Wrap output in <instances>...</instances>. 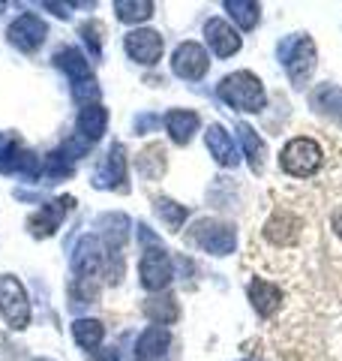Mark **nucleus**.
Returning a JSON list of instances; mask_svg holds the SVG:
<instances>
[{"mask_svg":"<svg viewBox=\"0 0 342 361\" xmlns=\"http://www.w3.org/2000/svg\"><path fill=\"white\" fill-rule=\"evenodd\" d=\"M216 94L225 106H232L237 111H261L267 103V94H265V85H261V78L253 75V73H232L225 75L220 87H216Z\"/></svg>","mask_w":342,"mask_h":361,"instance_id":"1","label":"nucleus"},{"mask_svg":"<svg viewBox=\"0 0 342 361\" xmlns=\"http://www.w3.org/2000/svg\"><path fill=\"white\" fill-rule=\"evenodd\" d=\"M279 61L285 63L294 87H306V82L315 73V42L306 33H294V37L279 42Z\"/></svg>","mask_w":342,"mask_h":361,"instance_id":"2","label":"nucleus"},{"mask_svg":"<svg viewBox=\"0 0 342 361\" xmlns=\"http://www.w3.org/2000/svg\"><path fill=\"white\" fill-rule=\"evenodd\" d=\"M322 157H324L322 154V145H318L315 139L298 135V139H291L282 148L279 166L289 175H294V178H306V175H315L318 172V166H322Z\"/></svg>","mask_w":342,"mask_h":361,"instance_id":"3","label":"nucleus"},{"mask_svg":"<svg viewBox=\"0 0 342 361\" xmlns=\"http://www.w3.org/2000/svg\"><path fill=\"white\" fill-rule=\"evenodd\" d=\"M0 316L9 329H27L30 325V301H27V292L21 286V280L13 274H4L0 277Z\"/></svg>","mask_w":342,"mask_h":361,"instance_id":"4","label":"nucleus"},{"mask_svg":"<svg viewBox=\"0 0 342 361\" xmlns=\"http://www.w3.org/2000/svg\"><path fill=\"white\" fill-rule=\"evenodd\" d=\"M192 241H196L201 250H208L213 256H228L234 253V244H237V235H234V226L232 223H222V220H198L192 226Z\"/></svg>","mask_w":342,"mask_h":361,"instance_id":"5","label":"nucleus"},{"mask_svg":"<svg viewBox=\"0 0 342 361\" xmlns=\"http://www.w3.org/2000/svg\"><path fill=\"white\" fill-rule=\"evenodd\" d=\"M139 274H141L144 289L163 292L171 283V277H175V265H171V259L163 247H144V256L139 262Z\"/></svg>","mask_w":342,"mask_h":361,"instance_id":"6","label":"nucleus"},{"mask_svg":"<svg viewBox=\"0 0 342 361\" xmlns=\"http://www.w3.org/2000/svg\"><path fill=\"white\" fill-rule=\"evenodd\" d=\"M208 66H210V58L198 42H180L175 54H171V70H175V75L186 78V82H198L208 73Z\"/></svg>","mask_w":342,"mask_h":361,"instance_id":"7","label":"nucleus"},{"mask_svg":"<svg viewBox=\"0 0 342 361\" xmlns=\"http://www.w3.org/2000/svg\"><path fill=\"white\" fill-rule=\"evenodd\" d=\"M6 37L18 51H37L39 45L45 42V37H49V27H45V21L39 16L25 13V16H18L13 25H9Z\"/></svg>","mask_w":342,"mask_h":361,"instance_id":"8","label":"nucleus"},{"mask_svg":"<svg viewBox=\"0 0 342 361\" xmlns=\"http://www.w3.org/2000/svg\"><path fill=\"white\" fill-rule=\"evenodd\" d=\"M123 49H127V54L135 63L153 66L159 58H163V37H159L156 30H151V27H139V30L127 33Z\"/></svg>","mask_w":342,"mask_h":361,"instance_id":"9","label":"nucleus"},{"mask_svg":"<svg viewBox=\"0 0 342 361\" xmlns=\"http://www.w3.org/2000/svg\"><path fill=\"white\" fill-rule=\"evenodd\" d=\"M127 151H123V145H111L108 157L99 163V169L94 172V187L99 190H127Z\"/></svg>","mask_w":342,"mask_h":361,"instance_id":"10","label":"nucleus"},{"mask_svg":"<svg viewBox=\"0 0 342 361\" xmlns=\"http://www.w3.org/2000/svg\"><path fill=\"white\" fill-rule=\"evenodd\" d=\"M75 205V199L72 196H63V199H54V202H45V205L33 214L30 217V232L37 235V238H49V235L57 232V226L63 223L66 217V211H70Z\"/></svg>","mask_w":342,"mask_h":361,"instance_id":"11","label":"nucleus"},{"mask_svg":"<svg viewBox=\"0 0 342 361\" xmlns=\"http://www.w3.org/2000/svg\"><path fill=\"white\" fill-rule=\"evenodd\" d=\"M102 265H106V250H102L99 238L96 235H84L72 253V271L78 277H94L96 271H102Z\"/></svg>","mask_w":342,"mask_h":361,"instance_id":"12","label":"nucleus"},{"mask_svg":"<svg viewBox=\"0 0 342 361\" xmlns=\"http://www.w3.org/2000/svg\"><path fill=\"white\" fill-rule=\"evenodd\" d=\"M204 37H208V45L216 58H232V54L241 51V37H237V30L222 18H210L208 25H204Z\"/></svg>","mask_w":342,"mask_h":361,"instance_id":"13","label":"nucleus"},{"mask_svg":"<svg viewBox=\"0 0 342 361\" xmlns=\"http://www.w3.org/2000/svg\"><path fill=\"white\" fill-rule=\"evenodd\" d=\"M0 172L37 178L39 175V160H37V154H30L27 148H21L18 142H13V145L4 148V154H0Z\"/></svg>","mask_w":342,"mask_h":361,"instance_id":"14","label":"nucleus"},{"mask_svg":"<svg viewBox=\"0 0 342 361\" xmlns=\"http://www.w3.org/2000/svg\"><path fill=\"white\" fill-rule=\"evenodd\" d=\"M204 142H208V151H210V157H213V160L220 163V166L232 169V166L241 163V157H237V148H234V139L225 133L222 123H210L208 133H204Z\"/></svg>","mask_w":342,"mask_h":361,"instance_id":"15","label":"nucleus"},{"mask_svg":"<svg viewBox=\"0 0 342 361\" xmlns=\"http://www.w3.org/2000/svg\"><path fill=\"white\" fill-rule=\"evenodd\" d=\"M168 343H171L168 329H163V325H151V329H144L141 337L135 341V358L139 361H159L165 355Z\"/></svg>","mask_w":342,"mask_h":361,"instance_id":"16","label":"nucleus"},{"mask_svg":"<svg viewBox=\"0 0 342 361\" xmlns=\"http://www.w3.org/2000/svg\"><path fill=\"white\" fill-rule=\"evenodd\" d=\"M249 301H253V307H255V313L258 316H273L279 310V304H282V289L279 286H273V283H267V280H261V277H255L253 283H249Z\"/></svg>","mask_w":342,"mask_h":361,"instance_id":"17","label":"nucleus"},{"mask_svg":"<svg viewBox=\"0 0 342 361\" xmlns=\"http://www.w3.org/2000/svg\"><path fill=\"white\" fill-rule=\"evenodd\" d=\"M198 123L201 121H198L196 111H186V109H171L165 115V130L177 145H186L192 135L198 133Z\"/></svg>","mask_w":342,"mask_h":361,"instance_id":"18","label":"nucleus"},{"mask_svg":"<svg viewBox=\"0 0 342 361\" xmlns=\"http://www.w3.org/2000/svg\"><path fill=\"white\" fill-rule=\"evenodd\" d=\"M78 135H82V139L84 142H90V145H94L96 139H99V135L102 133H106V123H108V111L106 109H102V106H84L82 111H78Z\"/></svg>","mask_w":342,"mask_h":361,"instance_id":"19","label":"nucleus"},{"mask_svg":"<svg viewBox=\"0 0 342 361\" xmlns=\"http://www.w3.org/2000/svg\"><path fill=\"white\" fill-rule=\"evenodd\" d=\"M312 106L322 111L324 118L336 121L342 127V87H336V85H318L312 90Z\"/></svg>","mask_w":342,"mask_h":361,"instance_id":"20","label":"nucleus"},{"mask_svg":"<svg viewBox=\"0 0 342 361\" xmlns=\"http://www.w3.org/2000/svg\"><path fill=\"white\" fill-rule=\"evenodd\" d=\"M54 66H57V70H63L75 85L84 82V78H90V66H87V61H84L82 49H75V45H66V49L57 51V54H54Z\"/></svg>","mask_w":342,"mask_h":361,"instance_id":"21","label":"nucleus"},{"mask_svg":"<svg viewBox=\"0 0 342 361\" xmlns=\"http://www.w3.org/2000/svg\"><path fill=\"white\" fill-rule=\"evenodd\" d=\"M144 316L151 319L153 325H171L177 322L180 307H177V298L175 295H156V298H147L144 301Z\"/></svg>","mask_w":342,"mask_h":361,"instance_id":"22","label":"nucleus"},{"mask_svg":"<svg viewBox=\"0 0 342 361\" xmlns=\"http://www.w3.org/2000/svg\"><path fill=\"white\" fill-rule=\"evenodd\" d=\"M237 135H241V145H243V154L249 160V169L258 175L265 169V142L258 139V133L249 127V123H237Z\"/></svg>","mask_w":342,"mask_h":361,"instance_id":"23","label":"nucleus"},{"mask_svg":"<svg viewBox=\"0 0 342 361\" xmlns=\"http://www.w3.org/2000/svg\"><path fill=\"white\" fill-rule=\"evenodd\" d=\"M225 13L234 18V25L241 30H253L261 18V6L253 0H225Z\"/></svg>","mask_w":342,"mask_h":361,"instance_id":"24","label":"nucleus"},{"mask_svg":"<svg viewBox=\"0 0 342 361\" xmlns=\"http://www.w3.org/2000/svg\"><path fill=\"white\" fill-rule=\"evenodd\" d=\"M72 337H75V343L78 346H84V349H99L102 343V337H106V325H102L99 319H75L72 322Z\"/></svg>","mask_w":342,"mask_h":361,"instance_id":"25","label":"nucleus"},{"mask_svg":"<svg viewBox=\"0 0 342 361\" xmlns=\"http://www.w3.org/2000/svg\"><path fill=\"white\" fill-rule=\"evenodd\" d=\"M114 13H118L120 21H127V25H141V21L153 16V4L151 0H118Z\"/></svg>","mask_w":342,"mask_h":361,"instance_id":"26","label":"nucleus"},{"mask_svg":"<svg viewBox=\"0 0 342 361\" xmlns=\"http://www.w3.org/2000/svg\"><path fill=\"white\" fill-rule=\"evenodd\" d=\"M265 235L277 244H289V241H294V235H298V220L289 217L285 211H277L273 220L265 226Z\"/></svg>","mask_w":342,"mask_h":361,"instance_id":"27","label":"nucleus"},{"mask_svg":"<svg viewBox=\"0 0 342 361\" xmlns=\"http://www.w3.org/2000/svg\"><path fill=\"white\" fill-rule=\"evenodd\" d=\"M99 223L106 226V241L114 247V250H120L123 241L129 238V220L123 217V214H108V217H102Z\"/></svg>","mask_w":342,"mask_h":361,"instance_id":"28","label":"nucleus"},{"mask_svg":"<svg viewBox=\"0 0 342 361\" xmlns=\"http://www.w3.org/2000/svg\"><path fill=\"white\" fill-rule=\"evenodd\" d=\"M153 205H156V214L165 220V226H168L171 232H177L180 226H184L186 214H189V211H186V205H177V202H171V199H165V196H159V199L153 202Z\"/></svg>","mask_w":342,"mask_h":361,"instance_id":"29","label":"nucleus"},{"mask_svg":"<svg viewBox=\"0 0 342 361\" xmlns=\"http://www.w3.org/2000/svg\"><path fill=\"white\" fill-rule=\"evenodd\" d=\"M45 178H70L72 175V157L66 151H51L49 157H45V169H42Z\"/></svg>","mask_w":342,"mask_h":361,"instance_id":"30","label":"nucleus"},{"mask_svg":"<svg viewBox=\"0 0 342 361\" xmlns=\"http://www.w3.org/2000/svg\"><path fill=\"white\" fill-rule=\"evenodd\" d=\"M139 172L144 175V178H159L165 172V154H163V148H147L141 157H139Z\"/></svg>","mask_w":342,"mask_h":361,"instance_id":"31","label":"nucleus"},{"mask_svg":"<svg viewBox=\"0 0 342 361\" xmlns=\"http://www.w3.org/2000/svg\"><path fill=\"white\" fill-rule=\"evenodd\" d=\"M102 33H106V27H102L99 21H84V25L78 27V37L87 42V49H90L94 58H99V54H102Z\"/></svg>","mask_w":342,"mask_h":361,"instance_id":"32","label":"nucleus"},{"mask_svg":"<svg viewBox=\"0 0 342 361\" xmlns=\"http://www.w3.org/2000/svg\"><path fill=\"white\" fill-rule=\"evenodd\" d=\"M72 94H75L78 103H90V106H94V99H99V85H96V78L90 75V78H84V82L72 85Z\"/></svg>","mask_w":342,"mask_h":361,"instance_id":"33","label":"nucleus"},{"mask_svg":"<svg viewBox=\"0 0 342 361\" xmlns=\"http://www.w3.org/2000/svg\"><path fill=\"white\" fill-rule=\"evenodd\" d=\"M153 127H156V118H153V115H144V118L135 121V130H139V133H144V130H153Z\"/></svg>","mask_w":342,"mask_h":361,"instance_id":"34","label":"nucleus"},{"mask_svg":"<svg viewBox=\"0 0 342 361\" xmlns=\"http://www.w3.org/2000/svg\"><path fill=\"white\" fill-rule=\"evenodd\" d=\"M334 232L339 235V238H342V208L334 214Z\"/></svg>","mask_w":342,"mask_h":361,"instance_id":"35","label":"nucleus"},{"mask_svg":"<svg viewBox=\"0 0 342 361\" xmlns=\"http://www.w3.org/2000/svg\"><path fill=\"white\" fill-rule=\"evenodd\" d=\"M37 361H51V358H37Z\"/></svg>","mask_w":342,"mask_h":361,"instance_id":"36","label":"nucleus"},{"mask_svg":"<svg viewBox=\"0 0 342 361\" xmlns=\"http://www.w3.org/2000/svg\"><path fill=\"white\" fill-rule=\"evenodd\" d=\"M4 9H6V6H4V4H0V13H4Z\"/></svg>","mask_w":342,"mask_h":361,"instance_id":"37","label":"nucleus"},{"mask_svg":"<svg viewBox=\"0 0 342 361\" xmlns=\"http://www.w3.org/2000/svg\"><path fill=\"white\" fill-rule=\"evenodd\" d=\"M0 142H4V139H0Z\"/></svg>","mask_w":342,"mask_h":361,"instance_id":"38","label":"nucleus"}]
</instances>
